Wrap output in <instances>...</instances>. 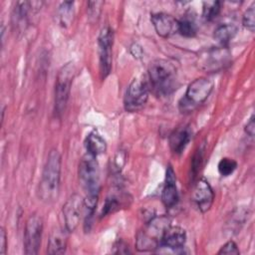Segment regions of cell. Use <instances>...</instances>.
Here are the masks:
<instances>
[{"label": "cell", "mask_w": 255, "mask_h": 255, "mask_svg": "<svg viewBox=\"0 0 255 255\" xmlns=\"http://www.w3.org/2000/svg\"><path fill=\"white\" fill-rule=\"evenodd\" d=\"M192 200L197 209L202 213L207 212L212 206L214 191L205 178H200L196 182L192 192Z\"/></svg>", "instance_id": "obj_13"}, {"label": "cell", "mask_w": 255, "mask_h": 255, "mask_svg": "<svg viewBox=\"0 0 255 255\" xmlns=\"http://www.w3.org/2000/svg\"><path fill=\"white\" fill-rule=\"evenodd\" d=\"M150 21L156 34L162 38H168L177 32L178 20L167 13L158 12L150 16Z\"/></svg>", "instance_id": "obj_14"}, {"label": "cell", "mask_w": 255, "mask_h": 255, "mask_svg": "<svg viewBox=\"0 0 255 255\" xmlns=\"http://www.w3.org/2000/svg\"><path fill=\"white\" fill-rule=\"evenodd\" d=\"M238 31V28L234 24H222L219 25L213 33L214 39L221 44V46H227V44L234 38Z\"/></svg>", "instance_id": "obj_21"}, {"label": "cell", "mask_w": 255, "mask_h": 255, "mask_svg": "<svg viewBox=\"0 0 255 255\" xmlns=\"http://www.w3.org/2000/svg\"><path fill=\"white\" fill-rule=\"evenodd\" d=\"M7 249V234L4 229V227H1L0 229V253L2 255L6 254Z\"/></svg>", "instance_id": "obj_31"}, {"label": "cell", "mask_w": 255, "mask_h": 255, "mask_svg": "<svg viewBox=\"0 0 255 255\" xmlns=\"http://www.w3.org/2000/svg\"><path fill=\"white\" fill-rule=\"evenodd\" d=\"M31 2L28 1H18L15 3L12 12L13 25L17 29H25L28 23V15L31 10Z\"/></svg>", "instance_id": "obj_18"}, {"label": "cell", "mask_w": 255, "mask_h": 255, "mask_svg": "<svg viewBox=\"0 0 255 255\" xmlns=\"http://www.w3.org/2000/svg\"><path fill=\"white\" fill-rule=\"evenodd\" d=\"M122 204V201L119 200V197L116 195H111L109 197H107L105 205L103 207L102 210V216H106L110 213L115 212L116 210H118L120 208Z\"/></svg>", "instance_id": "obj_27"}, {"label": "cell", "mask_w": 255, "mask_h": 255, "mask_svg": "<svg viewBox=\"0 0 255 255\" xmlns=\"http://www.w3.org/2000/svg\"><path fill=\"white\" fill-rule=\"evenodd\" d=\"M148 84L142 79H133L128 85L125 99L124 106L127 112L134 113L141 110L148 99Z\"/></svg>", "instance_id": "obj_7"}, {"label": "cell", "mask_w": 255, "mask_h": 255, "mask_svg": "<svg viewBox=\"0 0 255 255\" xmlns=\"http://www.w3.org/2000/svg\"><path fill=\"white\" fill-rule=\"evenodd\" d=\"M62 157L58 149L52 148L47 156L39 183V198L45 203L57 200L60 191Z\"/></svg>", "instance_id": "obj_1"}, {"label": "cell", "mask_w": 255, "mask_h": 255, "mask_svg": "<svg viewBox=\"0 0 255 255\" xmlns=\"http://www.w3.org/2000/svg\"><path fill=\"white\" fill-rule=\"evenodd\" d=\"M221 3L219 1L204 2L202 9V16L206 21L214 20L220 13Z\"/></svg>", "instance_id": "obj_23"}, {"label": "cell", "mask_w": 255, "mask_h": 255, "mask_svg": "<svg viewBox=\"0 0 255 255\" xmlns=\"http://www.w3.org/2000/svg\"><path fill=\"white\" fill-rule=\"evenodd\" d=\"M237 168V161L230 157H223L220 159L217 165L218 172L221 176L231 175Z\"/></svg>", "instance_id": "obj_24"}, {"label": "cell", "mask_w": 255, "mask_h": 255, "mask_svg": "<svg viewBox=\"0 0 255 255\" xmlns=\"http://www.w3.org/2000/svg\"><path fill=\"white\" fill-rule=\"evenodd\" d=\"M67 231V230H66ZM61 228H55L49 237L47 253L51 255L64 254L67 249V233Z\"/></svg>", "instance_id": "obj_17"}, {"label": "cell", "mask_w": 255, "mask_h": 255, "mask_svg": "<svg viewBox=\"0 0 255 255\" xmlns=\"http://www.w3.org/2000/svg\"><path fill=\"white\" fill-rule=\"evenodd\" d=\"M104 5L103 1H90L87 4V13H88V18L91 22L98 21L100 18L101 12H102V7Z\"/></svg>", "instance_id": "obj_25"}, {"label": "cell", "mask_w": 255, "mask_h": 255, "mask_svg": "<svg viewBox=\"0 0 255 255\" xmlns=\"http://www.w3.org/2000/svg\"><path fill=\"white\" fill-rule=\"evenodd\" d=\"M113 44L114 32L110 27H104L98 37L100 73L102 79H106L112 70L113 63Z\"/></svg>", "instance_id": "obj_8"}, {"label": "cell", "mask_w": 255, "mask_h": 255, "mask_svg": "<svg viewBox=\"0 0 255 255\" xmlns=\"http://www.w3.org/2000/svg\"><path fill=\"white\" fill-rule=\"evenodd\" d=\"M129 52L130 54L132 55L133 58L135 59H139L142 57V54H143V50L141 48L140 45H138L137 43H132L129 47Z\"/></svg>", "instance_id": "obj_32"}, {"label": "cell", "mask_w": 255, "mask_h": 255, "mask_svg": "<svg viewBox=\"0 0 255 255\" xmlns=\"http://www.w3.org/2000/svg\"><path fill=\"white\" fill-rule=\"evenodd\" d=\"M213 88V81L206 77H200L193 80L188 85L184 97L179 101V110L182 113L191 112L194 108L207 100Z\"/></svg>", "instance_id": "obj_5"}, {"label": "cell", "mask_w": 255, "mask_h": 255, "mask_svg": "<svg viewBox=\"0 0 255 255\" xmlns=\"http://www.w3.org/2000/svg\"><path fill=\"white\" fill-rule=\"evenodd\" d=\"M83 209L84 199L77 193L72 194L63 205L62 212L64 216L65 229L68 232H73L78 227Z\"/></svg>", "instance_id": "obj_12"}, {"label": "cell", "mask_w": 255, "mask_h": 255, "mask_svg": "<svg viewBox=\"0 0 255 255\" xmlns=\"http://www.w3.org/2000/svg\"><path fill=\"white\" fill-rule=\"evenodd\" d=\"M243 26L250 32L255 30V3H253L243 14L242 17Z\"/></svg>", "instance_id": "obj_26"}, {"label": "cell", "mask_w": 255, "mask_h": 255, "mask_svg": "<svg viewBox=\"0 0 255 255\" xmlns=\"http://www.w3.org/2000/svg\"><path fill=\"white\" fill-rule=\"evenodd\" d=\"M231 54L227 47H213L206 50L199 57L200 68L207 72H217L229 65Z\"/></svg>", "instance_id": "obj_10"}, {"label": "cell", "mask_w": 255, "mask_h": 255, "mask_svg": "<svg viewBox=\"0 0 255 255\" xmlns=\"http://www.w3.org/2000/svg\"><path fill=\"white\" fill-rule=\"evenodd\" d=\"M217 254H234V255H238V254H240V251L238 249L237 244L233 240H229L223 246H221V248L219 249Z\"/></svg>", "instance_id": "obj_29"}, {"label": "cell", "mask_w": 255, "mask_h": 255, "mask_svg": "<svg viewBox=\"0 0 255 255\" xmlns=\"http://www.w3.org/2000/svg\"><path fill=\"white\" fill-rule=\"evenodd\" d=\"M161 201L166 208H172L178 202L176 177L171 165H168L165 171V180L161 191Z\"/></svg>", "instance_id": "obj_15"}, {"label": "cell", "mask_w": 255, "mask_h": 255, "mask_svg": "<svg viewBox=\"0 0 255 255\" xmlns=\"http://www.w3.org/2000/svg\"><path fill=\"white\" fill-rule=\"evenodd\" d=\"M75 74L76 66L73 62H69L62 66L57 74L55 83L54 111L58 118H61L65 113Z\"/></svg>", "instance_id": "obj_4"}, {"label": "cell", "mask_w": 255, "mask_h": 255, "mask_svg": "<svg viewBox=\"0 0 255 255\" xmlns=\"http://www.w3.org/2000/svg\"><path fill=\"white\" fill-rule=\"evenodd\" d=\"M80 183L86 195L99 196L100 193V166L97 157L86 152L81 158L78 168Z\"/></svg>", "instance_id": "obj_6"}, {"label": "cell", "mask_w": 255, "mask_h": 255, "mask_svg": "<svg viewBox=\"0 0 255 255\" xmlns=\"http://www.w3.org/2000/svg\"><path fill=\"white\" fill-rule=\"evenodd\" d=\"M191 137L192 132L188 126H181L175 128L168 138L170 150L175 154H180L185 149Z\"/></svg>", "instance_id": "obj_16"}, {"label": "cell", "mask_w": 255, "mask_h": 255, "mask_svg": "<svg viewBox=\"0 0 255 255\" xmlns=\"http://www.w3.org/2000/svg\"><path fill=\"white\" fill-rule=\"evenodd\" d=\"M85 146L87 152L96 157L107 150V142L105 138L95 130L87 135Z\"/></svg>", "instance_id": "obj_19"}, {"label": "cell", "mask_w": 255, "mask_h": 255, "mask_svg": "<svg viewBox=\"0 0 255 255\" xmlns=\"http://www.w3.org/2000/svg\"><path fill=\"white\" fill-rule=\"evenodd\" d=\"M170 226V220L167 216H153L146 223L144 229L136 235L135 247L138 251H155L160 244L165 230Z\"/></svg>", "instance_id": "obj_3"}, {"label": "cell", "mask_w": 255, "mask_h": 255, "mask_svg": "<svg viewBox=\"0 0 255 255\" xmlns=\"http://www.w3.org/2000/svg\"><path fill=\"white\" fill-rule=\"evenodd\" d=\"M75 15V2L64 1L62 2L57 10L58 22L63 28H68L74 19Z\"/></svg>", "instance_id": "obj_20"}, {"label": "cell", "mask_w": 255, "mask_h": 255, "mask_svg": "<svg viewBox=\"0 0 255 255\" xmlns=\"http://www.w3.org/2000/svg\"><path fill=\"white\" fill-rule=\"evenodd\" d=\"M186 242V232L182 227L169 226L160 241L159 246L155 250L158 253H185L184 245Z\"/></svg>", "instance_id": "obj_11"}, {"label": "cell", "mask_w": 255, "mask_h": 255, "mask_svg": "<svg viewBox=\"0 0 255 255\" xmlns=\"http://www.w3.org/2000/svg\"><path fill=\"white\" fill-rule=\"evenodd\" d=\"M244 130H245L247 135H249L251 137L254 136V132H255V118H254V115H252L250 117V119L248 120L247 124L245 125Z\"/></svg>", "instance_id": "obj_30"}, {"label": "cell", "mask_w": 255, "mask_h": 255, "mask_svg": "<svg viewBox=\"0 0 255 255\" xmlns=\"http://www.w3.org/2000/svg\"><path fill=\"white\" fill-rule=\"evenodd\" d=\"M43 234V220L40 216L31 215L25 224L24 229V253L36 255L39 252Z\"/></svg>", "instance_id": "obj_9"}, {"label": "cell", "mask_w": 255, "mask_h": 255, "mask_svg": "<svg viewBox=\"0 0 255 255\" xmlns=\"http://www.w3.org/2000/svg\"><path fill=\"white\" fill-rule=\"evenodd\" d=\"M177 32L183 37L192 38L197 33V27H196V24L193 20L185 17V18L178 21Z\"/></svg>", "instance_id": "obj_22"}, {"label": "cell", "mask_w": 255, "mask_h": 255, "mask_svg": "<svg viewBox=\"0 0 255 255\" xmlns=\"http://www.w3.org/2000/svg\"><path fill=\"white\" fill-rule=\"evenodd\" d=\"M148 80L157 96H168L177 89L175 66L167 60L156 59L148 67Z\"/></svg>", "instance_id": "obj_2"}, {"label": "cell", "mask_w": 255, "mask_h": 255, "mask_svg": "<svg viewBox=\"0 0 255 255\" xmlns=\"http://www.w3.org/2000/svg\"><path fill=\"white\" fill-rule=\"evenodd\" d=\"M127 160V153L125 150H119L113 159V170L116 172H120L122 170V168L124 167L125 163Z\"/></svg>", "instance_id": "obj_28"}]
</instances>
